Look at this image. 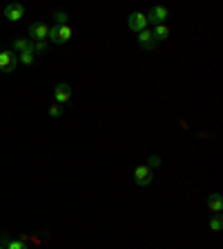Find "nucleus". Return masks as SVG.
I'll use <instances>...</instances> for the list:
<instances>
[{
    "instance_id": "obj_16",
    "label": "nucleus",
    "mask_w": 223,
    "mask_h": 249,
    "mask_svg": "<svg viewBox=\"0 0 223 249\" xmlns=\"http://www.w3.org/2000/svg\"><path fill=\"white\" fill-rule=\"evenodd\" d=\"M54 20H56L58 27H61V25H67L69 14H65V11H56V14H54Z\"/></svg>"
},
{
    "instance_id": "obj_7",
    "label": "nucleus",
    "mask_w": 223,
    "mask_h": 249,
    "mask_svg": "<svg viewBox=\"0 0 223 249\" xmlns=\"http://www.w3.org/2000/svg\"><path fill=\"white\" fill-rule=\"evenodd\" d=\"M54 98H56L58 105H67L69 98H72V87L67 83H61L54 87Z\"/></svg>"
},
{
    "instance_id": "obj_19",
    "label": "nucleus",
    "mask_w": 223,
    "mask_h": 249,
    "mask_svg": "<svg viewBox=\"0 0 223 249\" xmlns=\"http://www.w3.org/2000/svg\"><path fill=\"white\" fill-rule=\"evenodd\" d=\"M45 53L47 52V40H42V42H36V45H34V53Z\"/></svg>"
},
{
    "instance_id": "obj_9",
    "label": "nucleus",
    "mask_w": 223,
    "mask_h": 249,
    "mask_svg": "<svg viewBox=\"0 0 223 249\" xmlns=\"http://www.w3.org/2000/svg\"><path fill=\"white\" fill-rule=\"evenodd\" d=\"M0 245H2L5 249H29L27 247V243H22L20 238H16V236H11V233H2Z\"/></svg>"
},
{
    "instance_id": "obj_12",
    "label": "nucleus",
    "mask_w": 223,
    "mask_h": 249,
    "mask_svg": "<svg viewBox=\"0 0 223 249\" xmlns=\"http://www.w3.org/2000/svg\"><path fill=\"white\" fill-rule=\"evenodd\" d=\"M27 49H34V40L31 38H18V40H14V53H22Z\"/></svg>"
},
{
    "instance_id": "obj_15",
    "label": "nucleus",
    "mask_w": 223,
    "mask_h": 249,
    "mask_svg": "<svg viewBox=\"0 0 223 249\" xmlns=\"http://www.w3.org/2000/svg\"><path fill=\"white\" fill-rule=\"evenodd\" d=\"M221 227H223L221 213H214V216L210 218V229H212V231H221Z\"/></svg>"
},
{
    "instance_id": "obj_17",
    "label": "nucleus",
    "mask_w": 223,
    "mask_h": 249,
    "mask_svg": "<svg viewBox=\"0 0 223 249\" xmlns=\"http://www.w3.org/2000/svg\"><path fill=\"white\" fill-rule=\"evenodd\" d=\"M147 160H150V162H147V167H150L152 171H154V169H159V167H161V156H150Z\"/></svg>"
},
{
    "instance_id": "obj_11",
    "label": "nucleus",
    "mask_w": 223,
    "mask_h": 249,
    "mask_svg": "<svg viewBox=\"0 0 223 249\" xmlns=\"http://www.w3.org/2000/svg\"><path fill=\"white\" fill-rule=\"evenodd\" d=\"M72 38V27L69 25H56V45H62V42H67Z\"/></svg>"
},
{
    "instance_id": "obj_20",
    "label": "nucleus",
    "mask_w": 223,
    "mask_h": 249,
    "mask_svg": "<svg viewBox=\"0 0 223 249\" xmlns=\"http://www.w3.org/2000/svg\"><path fill=\"white\" fill-rule=\"evenodd\" d=\"M0 249H5V247H2V245H0Z\"/></svg>"
},
{
    "instance_id": "obj_18",
    "label": "nucleus",
    "mask_w": 223,
    "mask_h": 249,
    "mask_svg": "<svg viewBox=\"0 0 223 249\" xmlns=\"http://www.w3.org/2000/svg\"><path fill=\"white\" fill-rule=\"evenodd\" d=\"M61 114H62V107L58 103H54L52 107H49V116H52V118H58Z\"/></svg>"
},
{
    "instance_id": "obj_14",
    "label": "nucleus",
    "mask_w": 223,
    "mask_h": 249,
    "mask_svg": "<svg viewBox=\"0 0 223 249\" xmlns=\"http://www.w3.org/2000/svg\"><path fill=\"white\" fill-rule=\"evenodd\" d=\"M34 60H36V53H34V49H27V52L18 53V62H22V65H27V67H29Z\"/></svg>"
},
{
    "instance_id": "obj_8",
    "label": "nucleus",
    "mask_w": 223,
    "mask_h": 249,
    "mask_svg": "<svg viewBox=\"0 0 223 249\" xmlns=\"http://www.w3.org/2000/svg\"><path fill=\"white\" fill-rule=\"evenodd\" d=\"M136 40H139V45L145 49V52H152V49H156V38L152 36L150 29H143L139 31V36H136Z\"/></svg>"
},
{
    "instance_id": "obj_1",
    "label": "nucleus",
    "mask_w": 223,
    "mask_h": 249,
    "mask_svg": "<svg viewBox=\"0 0 223 249\" xmlns=\"http://www.w3.org/2000/svg\"><path fill=\"white\" fill-rule=\"evenodd\" d=\"M147 18V25H165V20L170 18V9L165 5H154L150 9V14L145 16Z\"/></svg>"
},
{
    "instance_id": "obj_4",
    "label": "nucleus",
    "mask_w": 223,
    "mask_h": 249,
    "mask_svg": "<svg viewBox=\"0 0 223 249\" xmlns=\"http://www.w3.org/2000/svg\"><path fill=\"white\" fill-rule=\"evenodd\" d=\"M127 27H130L134 34H139V31L147 29V18H145V14H141V11H132L130 18H127Z\"/></svg>"
},
{
    "instance_id": "obj_3",
    "label": "nucleus",
    "mask_w": 223,
    "mask_h": 249,
    "mask_svg": "<svg viewBox=\"0 0 223 249\" xmlns=\"http://www.w3.org/2000/svg\"><path fill=\"white\" fill-rule=\"evenodd\" d=\"M29 36H31V40H36V42L47 40V36H49V27H47L45 22H41V20L31 22L29 25Z\"/></svg>"
},
{
    "instance_id": "obj_13",
    "label": "nucleus",
    "mask_w": 223,
    "mask_h": 249,
    "mask_svg": "<svg viewBox=\"0 0 223 249\" xmlns=\"http://www.w3.org/2000/svg\"><path fill=\"white\" fill-rule=\"evenodd\" d=\"M152 36L156 38V42L167 40V38H170V27L167 25H156L154 29H152Z\"/></svg>"
},
{
    "instance_id": "obj_10",
    "label": "nucleus",
    "mask_w": 223,
    "mask_h": 249,
    "mask_svg": "<svg viewBox=\"0 0 223 249\" xmlns=\"http://www.w3.org/2000/svg\"><path fill=\"white\" fill-rule=\"evenodd\" d=\"M208 209L212 213H221L223 212V196L221 194H212V196L208 198Z\"/></svg>"
},
{
    "instance_id": "obj_6",
    "label": "nucleus",
    "mask_w": 223,
    "mask_h": 249,
    "mask_svg": "<svg viewBox=\"0 0 223 249\" xmlns=\"http://www.w3.org/2000/svg\"><path fill=\"white\" fill-rule=\"evenodd\" d=\"M18 65V56L14 52H0V71L11 73Z\"/></svg>"
},
{
    "instance_id": "obj_2",
    "label": "nucleus",
    "mask_w": 223,
    "mask_h": 249,
    "mask_svg": "<svg viewBox=\"0 0 223 249\" xmlns=\"http://www.w3.org/2000/svg\"><path fill=\"white\" fill-rule=\"evenodd\" d=\"M152 180H154V171H152L147 165H139V167L134 169V185L147 187Z\"/></svg>"
},
{
    "instance_id": "obj_5",
    "label": "nucleus",
    "mask_w": 223,
    "mask_h": 249,
    "mask_svg": "<svg viewBox=\"0 0 223 249\" xmlns=\"http://www.w3.org/2000/svg\"><path fill=\"white\" fill-rule=\"evenodd\" d=\"M5 18L9 22H18L20 18H25V5H22V2H11V5H7Z\"/></svg>"
}]
</instances>
